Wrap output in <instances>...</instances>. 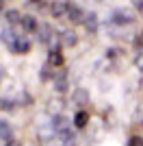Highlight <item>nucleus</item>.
Here are the masks:
<instances>
[{
	"mask_svg": "<svg viewBox=\"0 0 143 146\" xmlns=\"http://www.w3.org/2000/svg\"><path fill=\"white\" fill-rule=\"evenodd\" d=\"M137 20V15L130 11V9H115L113 11V24H132Z\"/></svg>",
	"mask_w": 143,
	"mask_h": 146,
	"instance_id": "nucleus-1",
	"label": "nucleus"
},
{
	"mask_svg": "<svg viewBox=\"0 0 143 146\" xmlns=\"http://www.w3.org/2000/svg\"><path fill=\"white\" fill-rule=\"evenodd\" d=\"M126 146H143V137L141 135H132V137H128Z\"/></svg>",
	"mask_w": 143,
	"mask_h": 146,
	"instance_id": "nucleus-15",
	"label": "nucleus"
},
{
	"mask_svg": "<svg viewBox=\"0 0 143 146\" xmlns=\"http://www.w3.org/2000/svg\"><path fill=\"white\" fill-rule=\"evenodd\" d=\"M5 15H7V22H9V24H18V22H22V20H24V15H20L18 9H9Z\"/></svg>",
	"mask_w": 143,
	"mask_h": 146,
	"instance_id": "nucleus-13",
	"label": "nucleus"
},
{
	"mask_svg": "<svg viewBox=\"0 0 143 146\" xmlns=\"http://www.w3.org/2000/svg\"><path fill=\"white\" fill-rule=\"evenodd\" d=\"M0 109L11 111L13 109V100H9V98H0Z\"/></svg>",
	"mask_w": 143,
	"mask_h": 146,
	"instance_id": "nucleus-16",
	"label": "nucleus"
},
{
	"mask_svg": "<svg viewBox=\"0 0 143 146\" xmlns=\"http://www.w3.org/2000/svg\"><path fill=\"white\" fill-rule=\"evenodd\" d=\"M67 18L72 20V22H85V18H87V13L80 9L78 5H70V11H67Z\"/></svg>",
	"mask_w": 143,
	"mask_h": 146,
	"instance_id": "nucleus-6",
	"label": "nucleus"
},
{
	"mask_svg": "<svg viewBox=\"0 0 143 146\" xmlns=\"http://www.w3.org/2000/svg\"><path fill=\"white\" fill-rule=\"evenodd\" d=\"M48 66H63V55H61L59 50H50L48 52Z\"/></svg>",
	"mask_w": 143,
	"mask_h": 146,
	"instance_id": "nucleus-11",
	"label": "nucleus"
},
{
	"mask_svg": "<svg viewBox=\"0 0 143 146\" xmlns=\"http://www.w3.org/2000/svg\"><path fill=\"white\" fill-rule=\"evenodd\" d=\"M134 44H137V46H143V31H141V33H137V37H134Z\"/></svg>",
	"mask_w": 143,
	"mask_h": 146,
	"instance_id": "nucleus-18",
	"label": "nucleus"
},
{
	"mask_svg": "<svg viewBox=\"0 0 143 146\" xmlns=\"http://www.w3.org/2000/svg\"><path fill=\"white\" fill-rule=\"evenodd\" d=\"M67 11H70L67 2H52L50 5V13H52L54 18H63V15H67Z\"/></svg>",
	"mask_w": 143,
	"mask_h": 146,
	"instance_id": "nucleus-7",
	"label": "nucleus"
},
{
	"mask_svg": "<svg viewBox=\"0 0 143 146\" xmlns=\"http://www.w3.org/2000/svg\"><path fill=\"white\" fill-rule=\"evenodd\" d=\"M0 137L11 140V124H9V120H0Z\"/></svg>",
	"mask_w": 143,
	"mask_h": 146,
	"instance_id": "nucleus-14",
	"label": "nucleus"
},
{
	"mask_svg": "<svg viewBox=\"0 0 143 146\" xmlns=\"http://www.w3.org/2000/svg\"><path fill=\"white\" fill-rule=\"evenodd\" d=\"M87 122H89V113H87L85 109L76 111V116H74V124H76L78 129H83V127H87Z\"/></svg>",
	"mask_w": 143,
	"mask_h": 146,
	"instance_id": "nucleus-10",
	"label": "nucleus"
},
{
	"mask_svg": "<svg viewBox=\"0 0 143 146\" xmlns=\"http://www.w3.org/2000/svg\"><path fill=\"white\" fill-rule=\"evenodd\" d=\"M52 131H56V133H65V131H70V120H67L65 116H61V113H54Z\"/></svg>",
	"mask_w": 143,
	"mask_h": 146,
	"instance_id": "nucleus-4",
	"label": "nucleus"
},
{
	"mask_svg": "<svg viewBox=\"0 0 143 146\" xmlns=\"http://www.w3.org/2000/svg\"><path fill=\"white\" fill-rule=\"evenodd\" d=\"M61 44H63V46H76L78 44V35L72 29H65L63 33H61Z\"/></svg>",
	"mask_w": 143,
	"mask_h": 146,
	"instance_id": "nucleus-8",
	"label": "nucleus"
},
{
	"mask_svg": "<svg viewBox=\"0 0 143 146\" xmlns=\"http://www.w3.org/2000/svg\"><path fill=\"white\" fill-rule=\"evenodd\" d=\"M0 11H2V0H0Z\"/></svg>",
	"mask_w": 143,
	"mask_h": 146,
	"instance_id": "nucleus-20",
	"label": "nucleus"
},
{
	"mask_svg": "<svg viewBox=\"0 0 143 146\" xmlns=\"http://www.w3.org/2000/svg\"><path fill=\"white\" fill-rule=\"evenodd\" d=\"M22 26H24V31H37V29H39V24H37V18H33V15H24Z\"/></svg>",
	"mask_w": 143,
	"mask_h": 146,
	"instance_id": "nucleus-12",
	"label": "nucleus"
},
{
	"mask_svg": "<svg viewBox=\"0 0 143 146\" xmlns=\"http://www.w3.org/2000/svg\"><path fill=\"white\" fill-rule=\"evenodd\" d=\"M11 50L15 55H26L30 50V39L26 35H18V39H15V44L11 46Z\"/></svg>",
	"mask_w": 143,
	"mask_h": 146,
	"instance_id": "nucleus-3",
	"label": "nucleus"
},
{
	"mask_svg": "<svg viewBox=\"0 0 143 146\" xmlns=\"http://www.w3.org/2000/svg\"><path fill=\"white\" fill-rule=\"evenodd\" d=\"M5 146H22V142H20V140H13V137H11V140H7Z\"/></svg>",
	"mask_w": 143,
	"mask_h": 146,
	"instance_id": "nucleus-19",
	"label": "nucleus"
},
{
	"mask_svg": "<svg viewBox=\"0 0 143 146\" xmlns=\"http://www.w3.org/2000/svg\"><path fill=\"white\" fill-rule=\"evenodd\" d=\"M134 63H137V68H139V70H141V72H143V52H139V55H137V59H134Z\"/></svg>",
	"mask_w": 143,
	"mask_h": 146,
	"instance_id": "nucleus-17",
	"label": "nucleus"
},
{
	"mask_svg": "<svg viewBox=\"0 0 143 146\" xmlns=\"http://www.w3.org/2000/svg\"><path fill=\"white\" fill-rule=\"evenodd\" d=\"M37 35H39V42H43V44H50L52 46L54 44V29L50 24H39V29H37Z\"/></svg>",
	"mask_w": 143,
	"mask_h": 146,
	"instance_id": "nucleus-2",
	"label": "nucleus"
},
{
	"mask_svg": "<svg viewBox=\"0 0 143 146\" xmlns=\"http://www.w3.org/2000/svg\"><path fill=\"white\" fill-rule=\"evenodd\" d=\"M72 100L76 105H89V90H85V87H76L74 94H72Z\"/></svg>",
	"mask_w": 143,
	"mask_h": 146,
	"instance_id": "nucleus-5",
	"label": "nucleus"
},
{
	"mask_svg": "<svg viewBox=\"0 0 143 146\" xmlns=\"http://www.w3.org/2000/svg\"><path fill=\"white\" fill-rule=\"evenodd\" d=\"M85 29L89 31V33H95V31H98V13H87V18H85Z\"/></svg>",
	"mask_w": 143,
	"mask_h": 146,
	"instance_id": "nucleus-9",
	"label": "nucleus"
}]
</instances>
